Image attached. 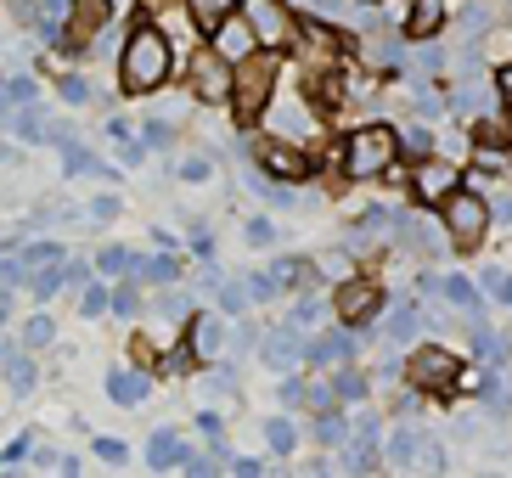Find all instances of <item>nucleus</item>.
Returning <instances> with one entry per match:
<instances>
[{
	"instance_id": "nucleus-1",
	"label": "nucleus",
	"mask_w": 512,
	"mask_h": 478,
	"mask_svg": "<svg viewBox=\"0 0 512 478\" xmlns=\"http://www.w3.org/2000/svg\"><path fill=\"white\" fill-rule=\"evenodd\" d=\"M175 62L181 57H175L169 34L152 17H136L119 45V90L124 96H152V90H164L175 79Z\"/></svg>"
},
{
	"instance_id": "nucleus-2",
	"label": "nucleus",
	"mask_w": 512,
	"mask_h": 478,
	"mask_svg": "<svg viewBox=\"0 0 512 478\" xmlns=\"http://www.w3.org/2000/svg\"><path fill=\"white\" fill-rule=\"evenodd\" d=\"M332 164H338L344 180H383L400 164V130L394 124H361V130L344 135V147H338Z\"/></svg>"
},
{
	"instance_id": "nucleus-3",
	"label": "nucleus",
	"mask_w": 512,
	"mask_h": 478,
	"mask_svg": "<svg viewBox=\"0 0 512 478\" xmlns=\"http://www.w3.org/2000/svg\"><path fill=\"white\" fill-rule=\"evenodd\" d=\"M276 85H282V68H276V51H254V57L231 62V113L237 124H259L276 102Z\"/></svg>"
},
{
	"instance_id": "nucleus-4",
	"label": "nucleus",
	"mask_w": 512,
	"mask_h": 478,
	"mask_svg": "<svg viewBox=\"0 0 512 478\" xmlns=\"http://www.w3.org/2000/svg\"><path fill=\"white\" fill-rule=\"evenodd\" d=\"M439 220H445V237H451L456 254H473V248L490 237V220H496V209H490V197L456 186V192L439 203Z\"/></svg>"
},
{
	"instance_id": "nucleus-5",
	"label": "nucleus",
	"mask_w": 512,
	"mask_h": 478,
	"mask_svg": "<svg viewBox=\"0 0 512 478\" xmlns=\"http://www.w3.org/2000/svg\"><path fill=\"white\" fill-rule=\"evenodd\" d=\"M406 383L417 394H428V400H451V394L462 389V360L445 344H422V349H411V360H406Z\"/></svg>"
},
{
	"instance_id": "nucleus-6",
	"label": "nucleus",
	"mask_w": 512,
	"mask_h": 478,
	"mask_svg": "<svg viewBox=\"0 0 512 478\" xmlns=\"http://www.w3.org/2000/svg\"><path fill=\"white\" fill-rule=\"evenodd\" d=\"M254 164L265 169L271 180H282V186H299V180H310L316 175V158L299 147V141H287V135H259L254 141Z\"/></svg>"
},
{
	"instance_id": "nucleus-7",
	"label": "nucleus",
	"mask_w": 512,
	"mask_h": 478,
	"mask_svg": "<svg viewBox=\"0 0 512 478\" xmlns=\"http://www.w3.org/2000/svg\"><path fill=\"white\" fill-rule=\"evenodd\" d=\"M411 203H422V209H439L445 197L462 186V164L456 158H445V152H422L417 164H411Z\"/></svg>"
},
{
	"instance_id": "nucleus-8",
	"label": "nucleus",
	"mask_w": 512,
	"mask_h": 478,
	"mask_svg": "<svg viewBox=\"0 0 512 478\" xmlns=\"http://www.w3.org/2000/svg\"><path fill=\"white\" fill-rule=\"evenodd\" d=\"M293 45H299L304 68H338L344 62V29L321 12H304L299 29H293Z\"/></svg>"
},
{
	"instance_id": "nucleus-9",
	"label": "nucleus",
	"mask_w": 512,
	"mask_h": 478,
	"mask_svg": "<svg viewBox=\"0 0 512 478\" xmlns=\"http://www.w3.org/2000/svg\"><path fill=\"white\" fill-rule=\"evenodd\" d=\"M242 17H248L259 51H287V45H293V29H299V12H293L287 0H242Z\"/></svg>"
},
{
	"instance_id": "nucleus-10",
	"label": "nucleus",
	"mask_w": 512,
	"mask_h": 478,
	"mask_svg": "<svg viewBox=\"0 0 512 478\" xmlns=\"http://www.w3.org/2000/svg\"><path fill=\"white\" fill-rule=\"evenodd\" d=\"M383 462L389 467H422V473H439L445 467V450H439L434 434H422V428H394V434H383Z\"/></svg>"
},
{
	"instance_id": "nucleus-11",
	"label": "nucleus",
	"mask_w": 512,
	"mask_h": 478,
	"mask_svg": "<svg viewBox=\"0 0 512 478\" xmlns=\"http://www.w3.org/2000/svg\"><path fill=\"white\" fill-rule=\"evenodd\" d=\"M332 310H338V321H349V327H366V321L383 310V287H377L372 276H355V270H349L344 282L332 287Z\"/></svg>"
},
{
	"instance_id": "nucleus-12",
	"label": "nucleus",
	"mask_w": 512,
	"mask_h": 478,
	"mask_svg": "<svg viewBox=\"0 0 512 478\" xmlns=\"http://www.w3.org/2000/svg\"><path fill=\"white\" fill-rule=\"evenodd\" d=\"M226 321L214 310H192L186 315V355L197 360V366H220V355H226Z\"/></svg>"
},
{
	"instance_id": "nucleus-13",
	"label": "nucleus",
	"mask_w": 512,
	"mask_h": 478,
	"mask_svg": "<svg viewBox=\"0 0 512 478\" xmlns=\"http://www.w3.org/2000/svg\"><path fill=\"white\" fill-rule=\"evenodd\" d=\"M107 29V0H74L68 6V23H62L57 45L68 51V57H79V51H91V40Z\"/></svg>"
},
{
	"instance_id": "nucleus-14",
	"label": "nucleus",
	"mask_w": 512,
	"mask_h": 478,
	"mask_svg": "<svg viewBox=\"0 0 512 478\" xmlns=\"http://www.w3.org/2000/svg\"><path fill=\"white\" fill-rule=\"evenodd\" d=\"M259 360H265L271 372H299L304 360H310V344H304V327H293V321L271 327L265 338H259Z\"/></svg>"
},
{
	"instance_id": "nucleus-15",
	"label": "nucleus",
	"mask_w": 512,
	"mask_h": 478,
	"mask_svg": "<svg viewBox=\"0 0 512 478\" xmlns=\"http://www.w3.org/2000/svg\"><path fill=\"white\" fill-rule=\"evenodd\" d=\"M192 96H197V102H226V96H231V62L220 57L214 45L192 62Z\"/></svg>"
},
{
	"instance_id": "nucleus-16",
	"label": "nucleus",
	"mask_w": 512,
	"mask_h": 478,
	"mask_svg": "<svg viewBox=\"0 0 512 478\" xmlns=\"http://www.w3.org/2000/svg\"><path fill=\"white\" fill-rule=\"evenodd\" d=\"M355 349H361V338H355V327H332L321 332V338H310V366H349L355 360Z\"/></svg>"
},
{
	"instance_id": "nucleus-17",
	"label": "nucleus",
	"mask_w": 512,
	"mask_h": 478,
	"mask_svg": "<svg viewBox=\"0 0 512 478\" xmlns=\"http://www.w3.org/2000/svg\"><path fill=\"white\" fill-rule=\"evenodd\" d=\"M473 147L484 152H507L512 147V107H484L479 119H473Z\"/></svg>"
},
{
	"instance_id": "nucleus-18",
	"label": "nucleus",
	"mask_w": 512,
	"mask_h": 478,
	"mask_svg": "<svg viewBox=\"0 0 512 478\" xmlns=\"http://www.w3.org/2000/svg\"><path fill=\"white\" fill-rule=\"evenodd\" d=\"M209 45H214L226 62H242V57H254V51H259V40H254V29H248V17H242V12L226 17V23L209 34Z\"/></svg>"
},
{
	"instance_id": "nucleus-19",
	"label": "nucleus",
	"mask_w": 512,
	"mask_h": 478,
	"mask_svg": "<svg viewBox=\"0 0 512 478\" xmlns=\"http://www.w3.org/2000/svg\"><path fill=\"white\" fill-rule=\"evenodd\" d=\"M0 372H6L12 394H29L34 389V349L23 338H0Z\"/></svg>"
},
{
	"instance_id": "nucleus-20",
	"label": "nucleus",
	"mask_w": 512,
	"mask_h": 478,
	"mask_svg": "<svg viewBox=\"0 0 512 478\" xmlns=\"http://www.w3.org/2000/svg\"><path fill=\"white\" fill-rule=\"evenodd\" d=\"M422 287H428L434 299H445L451 310H462L467 321H479V304H484V299H479V287L467 282V276H428Z\"/></svg>"
},
{
	"instance_id": "nucleus-21",
	"label": "nucleus",
	"mask_w": 512,
	"mask_h": 478,
	"mask_svg": "<svg viewBox=\"0 0 512 478\" xmlns=\"http://www.w3.org/2000/svg\"><path fill=\"white\" fill-rule=\"evenodd\" d=\"M445 17H451V0H411L406 6V34L411 40H434L445 29Z\"/></svg>"
},
{
	"instance_id": "nucleus-22",
	"label": "nucleus",
	"mask_w": 512,
	"mask_h": 478,
	"mask_svg": "<svg viewBox=\"0 0 512 478\" xmlns=\"http://www.w3.org/2000/svg\"><path fill=\"white\" fill-rule=\"evenodd\" d=\"M237 12H242V0H186V23H192L203 40H209L226 17H237Z\"/></svg>"
},
{
	"instance_id": "nucleus-23",
	"label": "nucleus",
	"mask_w": 512,
	"mask_h": 478,
	"mask_svg": "<svg viewBox=\"0 0 512 478\" xmlns=\"http://www.w3.org/2000/svg\"><path fill=\"white\" fill-rule=\"evenodd\" d=\"M107 400H113V405H141V400H147V372L113 366V372H107Z\"/></svg>"
},
{
	"instance_id": "nucleus-24",
	"label": "nucleus",
	"mask_w": 512,
	"mask_h": 478,
	"mask_svg": "<svg viewBox=\"0 0 512 478\" xmlns=\"http://www.w3.org/2000/svg\"><path fill=\"white\" fill-rule=\"evenodd\" d=\"M147 462L158 467V473H169V467H181V462H186L181 434H175V428H158V434L147 439Z\"/></svg>"
},
{
	"instance_id": "nucleus-25",
	"label": "nucleus",
	"mask_w": 512,
	"mask_h": 478,
	"mask_svg": "<svg viewBox=\"0 0 512 478\" xmlns=\"http://www.w3.org/2000/svg\"><path fill=\"white\" fill-rule=\"evenodd\" d=\"M147 310L158 315V321H186V315H192V299H186V293H175V287L164 282V287L147 299Z\"/></svg>"
},
{
	"instance_id": "nucleus-26",
	"label": "nucleus",
	"mask_w": 512,
	"mask_h": 478,
	"mask_svg": "<svg viewBox=\"0 0 512 478\" xmlns=\"http://www.w3.org/2000/svg\"><path fill=\"white\" fill-rule=\"evenodd\" d=\"M310 439H316V445H338V439H349V417L338 411V405L316 411V422H310Z\"/></svg>"
},
{
	"instance_id": "nucleus-27",
	"label": "nucleus",
	"mask_w": 512,
	"mask_h": 478,
	"mask_svg": "<svg viewBox=\"0 0 512 478\" xmlns=\"http://www.w3.org/2000/svg\"><path fill=\"white\" fill-rule=\"evenodd\" d=\"M17 254H23V265H29V282L34 276H40V270H51V265H62V242H23V248H17Z\"/></svg>"
},
{
	"instance_id": "nucleus-28",
	"label": "nucleus",
	"mask_w": 512,
	"mask_h": 478,
	"mask_svg": "<svg viewBox=\"0 0 512 478\" xmlns=\"http://www.w3.org/2000/svg\"><path fill=\"white\" fill-rule=\"evenodd\" d=\"M136 276L141 282H175V276H181V254H141V265H136Z\"/></svg>"
},
{
	"instance_id": "nucleus-29",
	"label": "nucleus",
	"mask_w": 512,
	"mask_h": 478,
	"mask_svg": "<svg viewBox=\"0 0 512 478\" xmlns=\"http://www.w3.org/2000/svg\"><path fill=\"white\" fill-rule=\"evenodd\" d=\"M293 299H299V304H293V315H287L293 327H316L321 315H327V299H321V293H316V282H310V287H299Z\"/></svg>"
},
{
	"instance_id": "nucleus-30",
	"label": "nucleus",
	"mask_w": 512,
	"mask_h": 478,
	"mask_svg": "<svg viewBox=\"0 0 512 478\" xmlns=\"http://www.w3.org/2000/svg\"><path fill=\"white\" fill-rule=\"evenodd\" d=\"M62 169H68V175H102L107 180L102 158H96V152H85V147H74V141H62Z\"/></svg>"
},
{
	"instance_id": "nucleus-31",
	"label": "nucleus",
	"mask_w": 512,
	"mask_h": 478,
	"mask_svg": "<svg viewBox=\"0 0 512 478\" xmlns=\"http://www.w3.org/2000/svg\"><path fill=\"white\" fill-rule=\"evenodd\" d=\"M136 265H141L136 248H102V254H96V270H102V276H136Z\"/></svg>"
},
{
	"instance_id": "nucleus-32",
	"label": "nucleus",
	"mask_w": 512,
	"mask_h": 478,
	"mask_svg": "<svg viewBox=\"0 0 512 478\" xmlns=\"http://www.w3.org/2000/svg\"><path fill=\"white\" fill-rule=\"evenodd\" d=\"M265 445H271L276 456H293V450H299V428H293V417H271V422H265Z\"/></svg>"
},
{
	"instance_id": "nucleus-33",
	"label": "nucleus",
	"mask_w": 512,
	"mask_h": 478,
	"mask_svg": "<svg viewBox=\"0 0 512 478\" xmlns=\"http://www.w3.org/2000/svg\"><path fill=\"white\" fill-rule=\"evenodd\" d=\"M79 315H85V321H96V315H107L113 310V293H107L102 282H79Z\"/></svg>"
},
{
	"instance_id": "nucleus-34",
	"label": "nucleus",
	"mask_w": 512,
	"mask_h": 478,
	"mask_svg": "<svg viewBox=\"0 0 512 478\" xmlns=\"http://www.w3.org/2000/svg\"><path fill=\"white\" fill-rule=\"evenodd\" d=\"M113 310H119V315H141V310H147V293H141V276H124V282L113 287Z\"/></svg>"
},
{
	"instance_id": "nucleus-35",
	"label": "nucleus",
	"mask_w": 512,
	"mask_h": 478,
	"mask_svg": "<svg viewBox=\"0 0 512 478\" xmlns=\"http://www.w3.org/2000/svg\"><path fill=\"white\" fill-rule=\"evenodd\" d=\"M23 344H29L34 355L51 349V344H57V321H51V315H29V321H23Z\"/></svg>"
},
{
	"instance_id": "nucleus-36",
	"label": "nucleus",
	"mask_w": 512,
	"mask_h": 478,
	"mask_svg": "<svg viewBox=\"0 0 512 478\" xmlns=\"http://www.w3.org/2000/svg\"><path fill=\"white\" fill-rule=\"evenodd\" d=\"M473 349H479V355L484 360H490V366H501V360H507L512 355V344H507V332H473Z\"/></svg>"
},
{
	"instance_id": "nucleus-37",
	"label": "nucleus",
	"mask_w": 512,
	"mask_h": 478,
	"mask_svg": "<svg viewBox=\"0 0 512 478\" xmlns=\"http://www.w3.org/2000/svg\"><path fill=\"white\" fill-rule=\"evenodd\" d=\"M332 383H338V405H366V394H372V383L361 372H338Z\"/></svg>"
},
{
	"instance_id": "nucleus-38",
	"label": "nucleus",
	"mask_w": 512,
	"mask_h": 478,
	"mask_svg": "<svg viewBox=\"0 0 512 478\" xmlns=\"http://www.w3.org/2000/svg\"><path fill=\"white\" fill-rule=\"evenodd\" d=\"M417 321H422V315H417V304H400V310L389 315V344H406L411 332H417Z\"/></svg>"
},
{
	"instance_id": "nucleus-39",
	"label": "nucleus",
	"mask_w": 512,
	"mask_h": 478,
	"mask_svg": "<svg viewBox=\"0 0 512 478\" xmlns=\"http://www.w3.org/2000/svg\"><path fill=\"white\" fill-rule=\"evenodd\" d=\"M175 175L197 186V180H209V175H214V158H209V152H186L181 164H175Z\"/></svg>"
},
{
	"instance_id": "nucleus-40",
	"label": "nucleus",
	"mask_w": 512,
	"mask_h": 478,
	"mask_svg": "<svg viewBox=\"0 0 512 478\" xmlns=\"http://www.w3.org/2000/svg\"><path fill=\"white\" fill-rule=\"evenodd\" d=\"M479 400L490 405V411H507V405H512V389L501 383L496 372H484V383H479Z\"/></svg>"
},
{
	"instance_id": "nucleus-41",
	"label": "nucleus",
	"mask_w": 512,
	"mask_h": 478,
	"mask_svg": "<svg viewBox=\"0 0 512 478\" xmlns=\"http://www.w3.org/2000/svg\"><path fill=\"white\" fill-rule=\"evenodd\" d=\"M57 90H62V102H68V107H85V102L96 96L91 79H79V74H62V79H57Z\"/></svg>"
},
{
	"instance_id": "nucleus-42",
	"label": "nucleus",
	"mask_w": 512,
	"mask_h": 478,
	"mask_svg": "<svg viewBox=\"0 0 512 478\" xmlns=\"http://www.w3.org/2000/svg\"><path fill=\"white\" fill-rule=\"evenodd\" d=\"M479 293H496V304H507V310H512V276H507V270H484Z\"/></svg>"
},
{
	"instance_id": "nucleus-43",
	"label": "nucleus",
	"mask_w": 512,
	"mask_h": 478,
	"mask_svg": "<svg viewBox=\"0 0 512 478\" xmlns=\"http://www.w3.org/2000/svg\"><path fill=\"white\" fill-rule=\"evenodd\" d=\"M175 141V130H169V113H152L147 119V147H169Z\"/></svg>"
},
{
	"instance_id": "nucleus-44",
	"label": "nucleus",
	"mask_w": 512,
	"mask_h": 478,
	"mask_svg": "<svg viewBox=\"0 0 512 478\" xmlns=\"http://www.w3.org/2000/svg\"><path fill=\"white\" fill-rule=\"evenodd\" d=\"M119 209H124L119 197H113V192H102V197L91 203V220H119Z\"/></svg>"
},
{
	"instance_id": "nucleus-45",
	"label": "nucleus",
	"mask_w": 512,
	"mask_h": 478,
	"mask_svg": "<svg viewBox=\"0 0 512 478\" xmlns=\"http://www.w3.org/2000/svg\"><path fill=\"white\" fill-rule=\"evenodd\" d=\"M248 242H254V248H271V242H276V225H271V220H248Z\"/></svg>"
},
{
	"instance_id": "nucleus-46",
	"label": "nucleus",
	"mask_w": 512,
	"mask_h": 478,
	"mask_svg": "<svg viewBox=\"0 0 512 478\" xmlns=\"http://www.w3.org/2000/svg\"><path fill=\"white\" fill-rule=\"evenodd\" d=\"M96 456H102V462H130V450H124L119 439H96Z\"/></svg>"
},
{
	"instance_id": "nucleus-47",
	"label": "nucleus",
	"mask_w": 512,
	"mask_h": 478,
	"mask_svg": "<svg viewBox=\"0 0 512 478\" xmlns=\"http://www.w3.org/2000/svg\"><path fill=\"white\" fill-rule=\"evenodd\" d=\"M276 394H282V405H304V383H299V377H287Z\"/></svg>"
},
{
	"instance_id": "nucleus-48",
	"label": "nucleus",
	"mask_w": 512,
	"mask_h": 478,
	"mask_svg": "<svg viewBox=\"0 0 512 478\" xmlns=\"http://www.w3.org/2000/svg\"><path fill=\"white\" fill-rule=\"evenodd\" d=\"M496 96L512 107V62H507V68H496Z\"/></svg>"
},
{
	"instance_id": "nucleus-49",
	"label": "nucleus",
	"mask_w": 512,
	"mask_h": 478,
	"mask_svg": "<svg viewBox=\"0 0 512 478\" xmlns=\"http://www.w3.org/2000/svg\"><path fill=\"white\" fill-rule=\"evenodd\" d=\"M12 321V299H6V287H0V327Z\"/></svg>"
},
{
	"instance_id": "nucleus-50",
	"label": "nucleus",
	"mask_w": 512,
	"mask_h": 478,
	"mask_svg": "<svg viewBox=\"0 0 512 478\" xmlns=\"http://www.w3.org/2000/svg\"><path fill=\"white\" fill-rule=\"evenodd\" d=\"M366 6H377V0H366Z\"/></svg>"
}]
</instances>
